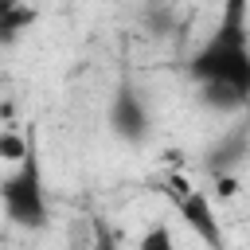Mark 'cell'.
<instances>
[{
	"mask_svg": "<svg viewBox=\"0 0 250 250\" xmlns=\"http://www.w3.org/2000/svg\"><path fill=\"white\" fill-rule=\"evenodd\" d=\"M250 0H223L219 23L211 39L195 51L188 62V74L195 82H227L238 94L250 98V20H246Z\"/></svg>",
	"mask_w": 250,
	"mask_h": 250,
	"instance_id": "1",
	"label": "cell"
},
{
	"mask_svg": "<svg viewBox=\"0 0 250 250\" xmlns=\"http://www.w3.org/2000/svg\"><path fill=\"white\" fill-rule=\"evenodd\" d=\"M4 211L20 227H43L47 223V195H43V172H39L35 141H31V152L20 164V172H12L4 180Z\"/></svg>",
	"mask_w": 250,
	"mask_h": 250,
	"instance_id": "2",
	"label": "cell"
},
{
	"mask_svg": "<svg viewBox=\"0 0 250 250\" xmlns=\"http://www.w3.org/2000/svg\"><path fill=\"white\" fill-rule=\"evenodd\" d=\"M168 184H172V199H176V211H180V219L188 223V230H195L199 242H207L211 250H219V246H223V227H219V219H215V207H211L207 191L191 188V184L180 180V176H172Z\"/></svg>",
	"mask_w": 250,
	"mask_h": 250,
	"instance_id": "3",
	"label": "cell"
},
{
	"mask_svg": "<svg viewBox=\"0 0 250 250\" xmlns=\"http://www.w3.org/2000/svg\"><path fill=\"white\" fill-rule=\"evenodd\" d=\"M109 125H113V133L117 137H125V141H141L145 133H148V117H145V105H141V98H137V90H117V98H113V105H109Z\"/></svg>",
	"mask_w": 250,
	"mask_h": 250,
	"instance_id": "4",
	"label": "cell"
},
{
	"mask_svg": "<svg viewBox=\"0 0 250 250\" xmlns=\"http://www.w3.org/2000/svg\"><path fill=\"white\" fill-rule=\"evenodd\" d=\"M31 20H35V12L23 8L20 0H0V31H4L8 43H12V39L20 35V27H27Z\"/></svg>",
	"mask_w": 250,
	"mask_h": 250,
	"instance_id": "5",
	"label": "cell"
},
{
	"mask_svg": "<svg viewBox=\"0 0 250 250\" xmlns=\"http://www.w3.org/2000/svg\"><path fill=\"white\" fill-rule=\"evenodd\" d=\"M27 152H31V137H23V133H16V129H4V137H0V156H4L8 164H23Z\"/></svg>",
	"mask_w": 250,
	"mask_h": 250,
	"instance_id": "6",
	"label": "cell"
},
{
	"mask_svg": "<svg viewBox=\"0 0 250 250\" xmlns=\"http://www.w3.org/2000/svg\"><path fill=\"white\" fill-rule=\"evenodd\" d=\"M137 250H180V246H176V238H172V230H168L164 223H156V227H148V230L141 234V242H137Z\"/></svg>",
	"mask_w": 250,
	"mask_h": 250,
	"instance_id": "7",
	"label": "cell"
},
{
	"mask_svg": "<svg viewBox=\"0 0 250 250\" xmlns=\"http://www.w3.org/2000/svg\"><path fill=\"white\" fill-rule=\"evenodd\" d=\"M215 191H219V199H230V195L238 191V180H234V176H223V172H219V176H215Z\"/></svg>",
	"mask_w": 250,
	"mask_h": 250,
	"instance_id": "8",
	"label": "cell"
},
{
	"mask_svg": "<svg viewBox=\"0 0 250 250\" xmlns=\"http://www.w3.org/2000/svg\"><path fill=\"white\" fill-rule=\"evenodd\" d=\"M94 250H117V242H113V234H109V230H105L102 223L94 227Z\"/></svg>",
	"mask_w": 250,
	"mask_h": 250,
	"instance_id": "9",
	"label": "cell"
}]
</instances>
